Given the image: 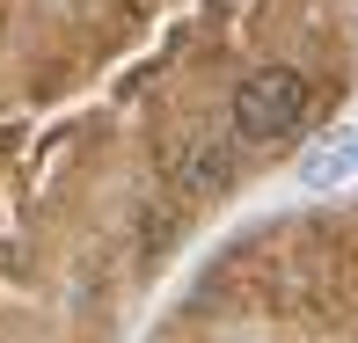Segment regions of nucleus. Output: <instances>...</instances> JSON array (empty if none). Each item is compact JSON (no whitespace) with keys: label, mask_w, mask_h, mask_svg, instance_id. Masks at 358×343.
<instances>
[{"label":"nucleus","mask_w":358,"mask_h":343,"mask_svg":"<svg viewBox=\"0 0 358 343\" xmlns=\"http://www.w3.org/2000/svg\"><path fill=\"white\" fill-rule=\"evenodd\" d=\"M300 117H307V73L264 66V73L241 80V95H234V132L241 139H285Z\"/></svg>","instance_id":"obj_1"},{"label":"nucleus","mask_w":358,"mask_h":343,"mask_svg":"<svg viewBox=\"0 0 358 343\" xmlns=\"http://www.w3.org/2000/svg\"><path fill=\"white\" fill-rule=\"evenodd\" d=\"M336 175H358V139L351 146H336V154H322V161H307V183H336Z\"/></svg>","instance_id":"obj_2"}]
</instances>
